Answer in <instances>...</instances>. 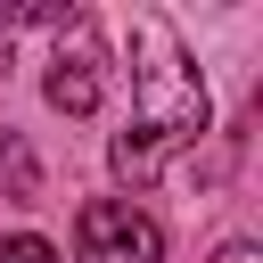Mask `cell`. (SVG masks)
Listing matches in <instances>:
<instances>
[{"label": "cell", "mask_w": 263, "mask_h": 263, "mask_svg": "<svg viewBox=\"0 0 263 263\" xmlns=\"http://www.w3.org/2000/svg\"><path fill=\"white\" fill-rule=\"evenodd\" d=\"M140 41H148V66L132 82V132L115 140V173L123 181H148L164 164V148H181V140L205 132V82H197V66L173 49L164 25H140Z\"/></svg>", "instance_id": "1"}, {"label": "cell", "mask_w": 263, "mask_h": 263, "mask_svg": "<svg viewBox=\"0 0 263 263\" xmlns=\"http://www.w3.org/2000/svg\"><path fill=\"white\" fill-rule=\"evenodd\" d=\"M74 247H82V263H164V230L132 197H90L74 222Z\"/></svg>", "instance_id": "2"}, {"label": "cell", "mask_w": 263, "mask_h": 263, "mask_svg": "<svg viewBox=\"0 0 263 263\" xmlns=\"http://www.w3.org/2000/svg\"><path fill=\"white\" fill-rule=\"evenodd\" d=\"M49 107L58 115H90L99 107V33H90V16H66V33H58V58H49Z\"/></svg>", "instance_id": "3"}, {"label": "cell", "mask_w": 263, "mask_h": 263, "mask_svg": "<svg viewBox=\"0 0 263 263\" xmlns=\"http://www.w3.org/2000/svg\"><path fill=\"white\" fill-rule=\"evenodd\" d=\"M0 164H8V197H16V205H33V197H41V173H33V156H25V140H16V132H0Z\"/></svg>", "instance_id": "4"}, {"label": "cell", "mask_w": 263, "mask_h": 263, "mask_svg": "<svg viewBox=\"0 0 263 263\" xmlns=\"http://www.w3.org/2000/svg\"><path fill=\"white\" fill-rule=\"evenodd\" d=\"M0 263H58V255H49V238L16 230V238H0Z\"/></svg>", "instance_id": "5"}, {"label": "cell", "mask_w": 263, "mask_h": 263, "mask_svg": "<svg viewBox=\"0 0 263 263\" xmlns=\"http://www.w3.org/2000/svg\"><path fill=\"white\" fill-rule=\"evenodd\" d=\"M214 263H255V247H222V255H214Z\"/></svg>", "instance_id": "6"}, {"label": "cell", "mask_w": 263, "mask_h": 263, "mask_svg": "<svg viewBox=\"0 0 263 263\" xmlns=\"http://www.w3.org/2000/svg\"><path fill=\"white\" fill-rule=\"evenodd\" d=\"M0 74H8V33H0Z\"/></svg>", "instance_id": "7"}]
</instances>
